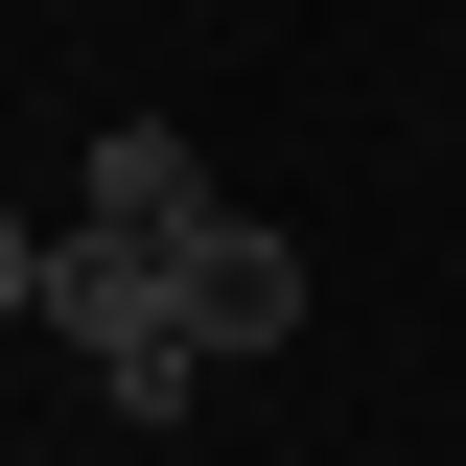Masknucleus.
<instances>
[{
  "label": "nucleus",
  "instance_id": "1",
  "mask_svg": "<svg viewBox=\"0 0 466 466\" xmlns=\"http://www.w3.org/2000/svg\"><path fill=\"white\" fill-rule=\"evenodd\" d=\"M47 327L94 350V397H116V420H187V397L233 373V350L187 327V257H116V233H70V257H47Z\"/></svg>",
  "mask_w": 466,
  "mask_h": 466
},
{
  "label": "nucleus",
  "instance_id": "2",
  "mask_svg": "<svg viewBox=\"0 0 466 466\" xmlns=\"http://www.w3.org/2000/svg\"><path fill=\"white\" fill-rule=\"evenodd\" d=\"M70 233H116V257H187V233H233V187L187 164L164 116H116L94 164H70Z\"/></svg>",
  "mask_w": 466,
  "mask_h": 466
},
{
  "label": "nucleus",
  "instance_id": "3",
  "mask_svg": "<svg viewBox=\"0 0 466 466\" xmlns=\"http://www.w3.org/2000/svg\"><path fill=\"white\" fill-rule=\"evenodd\" d=\"M187 327L210 350H303V233H257V210L187 233Z\"/></svg>",
  "mask_w": 466,
  "mask_h": 466
},
{
  "label": "nucleus",
  "instance_id": "4",
  "mask_svg": "<svg viewBox=\"0 0 466 466\" xmlns=\"http://www.w3.org/2000/svg\"><path fill=\"white\" fill-rule=\"evenodd\" d=\"M47 257H70L47 210H0V327H24V303H47Z\"/></svg>",
  "mask_w": 466,
  "mask_h": 466
}]
</instances>
